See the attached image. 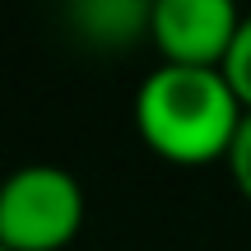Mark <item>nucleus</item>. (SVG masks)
I'll use <instances>...</instances> for the list:
<instances>
[{"label": "nucleus", "instance_id": "f257e3e1", "mask_svg": "<svg viewBox=\"0 0 251 251\" xmlns=\"http://www.w3.org/2000/svg\"><path fill=\"white\" fill-rule=\"evenodd\" d=\"M247 107L224 70L158 65L135 89V130L158 158L200 168L233 153Z\"/></svg>", "mask_w": 251, "mask_h": 251}, {"label": "nucleus", "instance_id": "f03ea898", "mask_svg": "<svg viewBox=\"0 0 251 251\" xmlns=\"http://www.w3.org/2000/svg\"><path fill=\"white\" fill-rule=\"evenodd\" d=\"M84 228V186L56 163H28L0 186V251H61Z\"/></svg>", "mask_w": 251, "mask_h": 251}, {"label": "nucleus", "instance_id": "7ed1b4c3", "mask_svg": "<svg viewBox=\"0 0 251 251\" xmlns=\"http://www.w3.org/2000/svg\"><path fill=\"white\" fill-rule=\"evenodd\" d=\"M233 0H158L149 19V37L163 65H191V70H224L233 42L242 33Z\"/></svg>", "mask_w": 251, "mask_h": 251}, {"label": "nucleus", "instance_id": "20e7f679", "mask_svg": "<svg viewBox=\"0 0 251 251\" xmlns=\"http://www.w3.org/2000/svg\"><path fill=\"white\" fill-rule=\"evenodd\" d=\"M75 19L84 24V33L98 42H130L135 33H149L153 5H135V0H93V5L75 9Z\"/></svg>", "mask_w": 251, "mask_h": 251}, {"label": "nucleus", "instance_id": "39448f33", "mask_svg": "<svg viewBox=\"0 0 251 251\" xmlns=\"http://www.w3.org/2000/svg\"><path fill=\"white\" fill-rule=\"evenodd\" d=\"M224 75H228V84L237 89L242 107L251 112V14L242 19V33H237V42H233V56H228Z\"/></svg>", "mask_w": 251, "mask_h": 251}, {"label": "nucleus", "instance_id": "423d86ee", "mask_svg": "<svg viewBox=\"0 0 251 251\" xmlns=\"http://www.w3.org/2000/svg\"><path fill=\"white\" fill-rule=\"evenodd\" d=\"M228 168H233V181H237V191H242V196L251 200V112H247L242 130H237V140H233Z\"/></svg>", "mask_w": 251, "mask_h": 251}]
</instances>
